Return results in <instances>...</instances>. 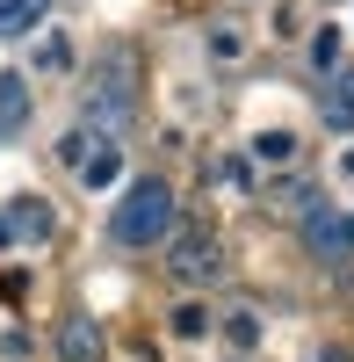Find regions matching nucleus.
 Instances as JSON below:
<instances>
[{
    "label": "nucleus",
    "mask_w": 354,
    "mask_h": 362,
    "mask_svg": "<svg viewBox=\"0 0 354 362\" xmlns=\"http://www.w3.org/2000/svg\"><path fill=\"white\" fill-rule=\"evenodd\" d=\"M29 116V95H22V80H0V131H15Z\"/></svg>",
    "instance_id": "9b49d317"
},
{
    "label": "nucleus",
    "mask_w": 354,
    "mask_h": 362,
    "mask_svg": "<svg viewBox=\"0 0 354 362\" xmlns=\"http://www.w3.org/2000/svg\"><path fill=\"white\" fill-rule=\"evenodd\" d=\"M109 232H116V247H159V239H173V189L159 174L130 181L123 203L109 210Z\"/></svg>",
    "instance_id": "f257e3e1"
},
{
    "label": "nucleus",
    "mask_w": 354,
    "mask_h": 362,
    "mask_svg": "<svg viewBox=\"0 0 354 362\" xmlns=\"http://www.w3.org/2000/svg\"><path fill=\"white\" fill-rule=\"evenodd\" d=\"M102 145H109V138H102V131H94V124H73V131H66V138H58V160H66V167H73V174H80V167H87V160H94V153H102Z\"/></svg>",
    "instance_id": "0eeeda50"
},
{
    "label": "nucleus",
    "mask_w": 354,
    "mask_h": 362,
    "mask_svg": "<svg viewBox=\"0 0 354 362\" xmlns=\"http://www.w3.org/2000/svg\"><path fill=\"white\" fill-rule=\"evenodd\" d=\"M58 362H102V326L94 319H66L58 326Z\"/></svg>",
    "instance_id": "39448f33"
},
{
    "label": "nucleus",
    "mask_w": 354,
    "mask_h": 362,
    "mask_svg": "<svg viewBox=\"0 0 354 362\" xmlns=\"http://www.w3.org/2000/svg\"><path fill=\"white\" fill-rule=\"evenodd\" d=\"M166 268H173V283H188V290H202V283H217L224 276V247H217V232H173L166 239Z\"/></svg>",
    "instance_id": "f03ea898"
},
{
    "label": "nucleus",
    "mask_w": 354,
    "mask_h": 362,
    "mask_svg": "<svg viewBox=\"0 0 354 362\" xmlns=\"http://www.w3.org/2000/svg\"><path fill=\"white\" fill-rule=\"evenodd\" d=\"M333 239H340V261L354 254V210H340V225H333Z\"/></svg>",
    "instance_id": "f3484780"
},
{
    "label": "nucleus",
    "mask_w": 354,
    "mask_h": 362,
    "mask_svg": "<svg viewBox=\"0 0 354 362\" xmlns=\"http://www.w3.org/2000/svg\"><path fill=\"white\" fill-rule=\"evenodd\" d=\"M318 362H347V355H340V348H333V355H318Z\"/></svg>",
    "instance_id": "a211bd4d"
},
{
    "label": "nucleus",
    "mask_w": 354,
    "mask_h": 362,
    "mask_svg": "<svg viewBox=\"0 0 354 362\" xmlns=\"http://www.w3.org/2000/svg\"><path fill=\"white\" fill-rule=\"evenodd\" d=\"M210 58H246V37L239 29H210Z\"/></svg>",
    "instance_id": "dca6fc26"
},
{
    "label": "nucleus",
    "mask_w": 354,
    "mask_h": 362,
    "mask_svg": "<svg viewBox=\"0 0 354 362\" xmlns=\"http://www.w3.org/2000/svg\"><path fill=\"white\" fill-rule=\"evenodd\" d=\"M173 334H181V341H202V334H210V312H202V305H173Z\"/></svg>",
    "instance_id": "f8f14e48"
},
{
    "label": "nucleus",
    "mask_w": 354,
    "mask_h": 362,
    "mask_svg": "<svg viewBox=\"0 0 354 362\" xmlns=\"http://www.w3.org/2000/svg\"><path fill=\"white\" fill-rule=\"evenodd\" d=\"M311 58L326 73H340V29H311Z\"/></svg>",
    "instance_id": "ddd939ff"
},
{
    "label": "nucleus",
    "mask_w": 354,
    "mask_h": 362,
    "mask_svg": "<svg viewBox=\"0 0 354 362\" xmlns=\"http://www.w3.org/2000/svg\"><path fill=\"white\" fill-rule=\"evenodd\" d=\"M318 116H326V131H354V66H340L326 80V95H318Z\"/></svg>",
    "instance_id": "20e7f679"
},
{
    "label": "nucleus",
    "mask_w": 354,
    "mask_h": 362,
    "mask_svg": "<svg viewBox=\"0 0 354 362\" xmlns=\"http://www.w3.org/2000/svg\"><path fill=\"white\" fill-rule=\"evenodd\" d=\"M51 15V0H0V44H15V37H37Z\"/></svg>",
    "instance_id": "423d86ee"
},
{
    "label": "nucleus",
    "mask_w": 354,
    "mask_h": 362,
    "mask_svg": "<svg viewBox=\"0 0 354 362\" xmlns=\"http://www.w3.org/2000/svg\"><path fill=\"white\" fill-rule=\"evenodd\" d=\"M297 153H304L297 131H260V138H253V160H260V167H297Z\"/></svg>",
    "instance_id": "6e6552de"
},
{
    "label": "nucleus",
    "mask_w": 354,
    "mask_h": 362,
    "mask_svg": "<svg viewBox=\"0 0 354 362\" xmlns=\"http://www.w3.org/2000/svg\"><path fill=\"white\" fill-rule=\"evenodd\" d=\"M58 66H73V44L66 37H44L37 44V73H58Z\"/></svg>",
    "instance_id": "2eb2a0df"
},
{
    "label": "nucleus",
    "mask_w": 354,
    "mask_h": 362,
    "mask_svg": "<svg viewBox=\"0 0 354 362\" xmlns=\"http://www.w3.org/2000/svg\"><path fill=\"white\" fill-rule=\"evenodd\" d=\"M116 167H123V153H116V138H109L102 153H94V160L80 167V181H87V189H109V181H116Z\"/></svg>",
    "instance_id": "1a4fd4ad"
},
{
    "label": "nucleus",
    "mask_w": 354,
    "mask_h": 362,
    "mask_svg": "<svg viewBox=\"0 0 354 362\" xmlns=\"http://www.w3.org/2000/svg\"><path fill=\"white\" fill-rule=\"evenodd\" d=\"M224 341H231V348H253V341H260V319H253V312H231V319H224Z\"/></svg>",
    "instance_id": "4468645a"
},
{
    "label": "nucleus",
    "mask_w": 354,
    "mask_h": 362,
    "mask_svg": "<svg viewBox=\"0 0 354 362\" xmlns=\"http://www.w3.org/2000/svg\"><path fill=\"white\" fill-rule=\"evenodd\" d=\"M8 232H22V239H44V232H51L44 203H29V196H22V203H15V218H8Z\"/></svg>",
    "instance_id": "9d476101"
},
{
    "label": "nucleus",
    "mask_w": 354,
    "mask_h": 362,
    "mask_svg": "<svg viewBox=\"0 0 354 362\" xmlns=\"http://www.w3.org/2000/svg\"><path fill=\"white\" fill-rule=\"evenodd\" d=\"M123 116H130V66L116 58V66L94 73V87H87V124L94 131H123Z\"/></svg>",
    "instance_id": "7ed1b4c3"
},
{
    "label": "nucleus",
    "mask_w": 354,
    "mask_h": 362,
    "mask_svg": "<svg viewBox=\"0 0 354 362\" xmlns=\"http://www.w3.org/2000/svg\"><path fill=\"white\" fill-rule=\"evenodd\" d=\"M347 174H354V145H347Z\"/></svg>",
    "instance_id": "6ab92c4d"
}]
</instances>
